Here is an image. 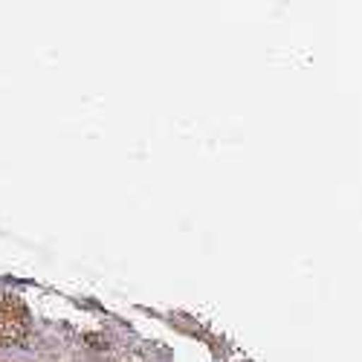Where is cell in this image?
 <instances>
[{
	"mask_svg": "<svg viewBox=\"0 0 362 362\" xmlns=\"http://www.w3.org/2000/svg\"><path fill=\"white\" fill-rule=\"evenodd\" d=\"M29 337V310L18 296L0 293V348H15Z\"/></svg>",
	"mask_w": 362,
	"mask_h": 362,
	"instance_id": "1",
	"label": "cell"
}]
</instances>
